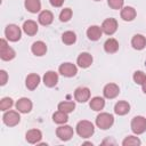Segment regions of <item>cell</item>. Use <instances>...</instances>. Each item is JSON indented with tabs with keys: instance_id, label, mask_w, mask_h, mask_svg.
Masks as SVG:
<instances>
[{
	"instance_id": "obj_1",
	"label": "cell",
	"mask_w": 146,
	"mask_h": 146,
	"mask_svg": "<svg viewBox=\"0 0 146 146\" xmlns=\"http://www.w3.org/2000/svg\"><path fill=\"white\" fill-rule=\"evenodd\" d=\"M94 131H95V128H94V124L90 121L82 120V121L78 122V124H76V132L82 138H89V137H91L92 133H94Z\"/></svg>"
},
{
	"instance_id": "obj_2",
	"label": "cell",
	"mask_w": 146,
	"mask_h": 146,
	"mask_svg": "<svg viewBox=\"0 0 146 146\" xmlns=\"http://www.w3.org/2000/svg\"><path fill=\"white\" fill-rule=\"evenodd\" d=\"M113 123H114V117L110 113H100L96 117V124H97V127L100 128V129H103V130H106V129L111 128Z\"/></svg>"
},
{
	"instance_id": "obj_3",
	"label": "cell",
	"mask_w": 146,
	"mask_h": 146,
	"mask_svg": "<svg viewBox=\"0 0 146 146\" xmlns=\"http://www.w3.org/2000/svg\"><path fill=\"white\" fill-rule=\"evenodd\" d=\"M5 35H6L7 40L13 41V42H16V41H18L21 39L22 32H21V29L17 25L9 24V25H7V27L5 30Z\"/></svg>"
},
{
	"instance_id": "obj_4",
	"label": "cell",
	"mask_w": 146,
	"mask_h": 146,
	"mask_svg": "<svg viewBox=\"0 0 146 146\" xmlns=\"http://www.w3.org/2000/svg\"><path fill=\"white\" fill-rule=\"evenodd\" d=\"M131 130L136 135H140L146 131V119L144 116H135L131 121Z\"/></svg>"
},
{
	"instance_id": "obj_5",
	"label": "cell",
	"mask_w": 146,
	"mask_h": 146,
	"mask_svg": "<svg viewBox=\"0 0 146 146\" xmlns=\"http://www.w3.org/2000/svg\"><path fill=\"white\" fill-rule=\"evenodd\" d=\"M0 43H1V46H0V57H1V59L2 60H11L15 57V50L7 44V41L5 39H1Z\"/></svg>"
},
{
	"instance_id": "obj_6",
	"label": "cell",
	"mask_w": 146,
	"mask_h": 146,
	"mask_svg": "<svg viewBox=\"0 0 146 146\" xmlns=\"http://www.w3.org/2000/svg\"><path fill=\"white\" fill-rule=\"evenodd\" d=\"M2 120H3V123L6 125H8V127H15L16 124L19 123L21 116H19L18 112H16V111H7L3 114Z\"/></svg>"
},
{
	"instance_id": "obj_7",
	"label": "cell",
	"mask_w": 146,
	"mask_h": 146,
	"mask_svg": "<svg viewBox=\"0 0 146 146\" xmlns=\"http://www.w3.org/2000/svg\"><path fill=\"white\" fill-rule=\"evenodd\" d=\"M116 30H117V22L115 18H107L102 24V31L107 35L114 34Z\"/></svg>"
},
{
	"instance_id": "obj_8",
	"label": "cell",
	"mask_w": 146,
	"mask_h": 146,
	"mask_svg": "<svg viewBox=\"0 0 146 146\" xmlns=\"http://www.w3.org/2000/svg\"><path fill=\"white\" fill-rule=\"evenodd\" d=\"M59 73L63 76L72 78V76H74L78 73V67L74 64H72V63H63L59 66Z\"/></svg>"
},
{
	"instance_id": "obj_9",
	"label": "cell",
	"mask_w": 146,
	"mask_h": 146,
	"mask_svg": "<svg viewBox=\"0 0 146 146\" xmlns=\"http://www.w3.org/2000/svg\"><path fill=\"white\" fill-rule=\"evenodd\" d=\"M73 129H72V127H70V125H60V127H58L57 128V130H56V135H57V137L60 139V140H64V141H66V140H70L72 137H73Z\"/></svg>"
},
{
	"instance_id": "obj_10",
	"label": "cell",
	"mask_w": 146,
	"mask_h": 146,
	"mask_svg": "<svg viewBox=\"0 0 146 146\" xmlns=\"http://www.w3.org/2000/svg\"><path fill=\"white\" fill-rule=\"evenodd\" d=\"M74 98L79 103H86L90 98V90L87 87H79L74 91Z\"/></svg>"
},
{
	"instance_id": "obj_11",
	"label": "cell",
	"mask_w": 146,
	"mask_h": 146,
	"mask_svg": "<svg viewBox=\"0 0 146 146\" xmlns=\"http://www.w3.org/2000/svg\"><path fill=\"white\" fill-rule=\"evenodd\" d=\"M120 92V89H119V86L115 84V83H108L104 87V90H103V94L106 98L108 99H113L115 98Z\"/></svg>"
},
{
	"instance_id": "obj_12",
	"label": "cell",
	"mask_w": 146,
	"mask_h": 146,
	"mask_svg": "<svg viewBox=\"0 0 146 146\" xmlns=\"http://www.w3.org/2000/svg\"><path fill=\"white\" fill-rule=\"evenodd\" d=\"M58 82V74L54 71H48L44 75H43V83L44 86L49 87V88H52L57 84Z\"/></svg>"
},
{
	"instance_id": "obj_13",
	"label": "cell",
	"mask_w": 146,
	"mask_h": 146,
	"mask_svg": "<svg viewBox=\"0 0 146 146\" xmlns=\"http://www.w3.org/2000/svg\"><path fill=\"white\" fill-rule=\"evenodd\" d=\"M16 108H17L18 112H21V113H29V112H31V110H32V102H31L29 98L23 97V98H21V99L17 100V103H16Z\"/></svg>"
},
{
	"instance_id": "obj_14",
	"label": "cell",
	"mask_w": 146,
	"mask_h": 146,
	"mask_svg": "<svg viewBox=\"0 0 146 146\" xmlns=\"http://www.w3.org/2000/svg\"><path fill=\"white\" fill-rule=\"evenodd\" d=\"M25 138L30 144H36V143H39L41 140L42 133H41V131L39 129H31V130H29L26 132Z\"/></svg>"
},
{
	"instance_id": "obj_15",
	"label": "cell",
	"mask_w": 146,
	"mask_h": 146,
	"mask_svg": "<svg viewBox=\"0 0 146 146\" xmlns=\"http://www.w3.org/2000/svg\"><path fill=\"white\" fill-rule=\"evenodd\" d=\"M78 65L82 68H87L92 64V56L88 52H81L76 59Z\"/></svg>"
},
{
	"instance_id": "obj_16",
	"label": "cell",
	"mask_w": 146,
	"mask_h": 146,
	"mask_svg": "<svg viewBox=\"0 0 146 146\" xmlns=\"http://www.w3.org/2000/svg\"><path fill=\"white\" fill-rule=\"evenodd\" d=\"M102 33H103L102 27H99L97 25H92L87 30V36L91 41H97L102 36Z\"/></svg>"
},
{
	"instance_id": "obj_17",
	"label": "cell",
	"mask_w": 146,
	"mask_h": 146,
	"mask_svg": "<svg viewBox=\"0 0 146 146\" xmlns=\"http://www.w3.org/2000/svg\"><path fill=\"white\" fill-rule=\"evenodd\" d=\"M40 83V76L35 73H32V74H29L26 76V80H25V84H26V88L30 89V90H34Z\"/></svg>"
},
{
	"instance_id": "obj_18",
	"label": "cell",
	"mask_w": 146,
	"mask_h": 146,
	"mask_svg": "<svg viewBox=\"0 0 146 146\" xmlns=\"http://www.w3.org/2000/svg\"><path fill=\"white\" fill-rule=\"evenodd\" d=\"M38 19H39V23H40L41 25L47 26V25H50V24L52 23V21H54V15H52V13L49 11V10H43V11H41V13L39 14Z\"/></svg>"
},
{
	"instance_id": "obj_19",
	"label": "cell",
	"mask_w": 146,
	"mask_h": 146,
	"mask_svg": "<svg viewBox=\"0 0 146 146\" xmlns=\"http://www.w3.org/2000/svg\"><path fill=\"white\" fill-rule=\"evenodd\" d=\"M31 50L35 56H43L47 52V46L43 41H35L32 44Z\"/></svg>"
},
{
	"instance_id": "obj_20",
	"label": "cell",
	"mask_w": 146,
	"mask_h": 146,
	"mask_svg": "<svg viewBox=\"0 0 146 146\" xmlns=\"http://www.w3.org/2000/svg\"><path fill=\"white\" fill-rule=\"evenodd\" d=\"M23 31L27 35H34L38 32V24L34 21L29 19V21L24 22V24H23Z\"/></svg>"
},
{
	"instance_id": "obj_21",
	"label": "cell",
	"mask_w": 146,
	"mask_h": 146,
	"mask_svg": "<svg viewBox=\"0 0 146 146\" xmlns=\"http://www.w3.org/2000/svg\"><path fill=\"white\" fill-rule=\"evenodd\" d=\"M131 44H132V47H133L135 49L141 50V49H144L145 46H146V39H145V36L141 35V34H135L133 38L131 39Z\"/></svg>"
},
{
	"instance_id": "obj_22",
	"label": "cell",
	"mask_w": 146,
	"mask_h": 146,
	"mask_svg": "<svg viewBox=\"0 0 146 146\" xmlns=\"http://www.w3.org/2000/svg\"><path fill=\"white\" fill-rule=\"evenodd\" d=\"M136 15H137V13H136L135 8L129 7V6L122 8V10H121V18L123 21H127V22H130V21L135 19Z\"/></svg>"
},
{
	"instance_id": "obj_23",
	"label": "cell",
	"mask_w": 146,
	"mask_h": 146,
	"mask_svg": "<svg viewBox=\"0 0 146 146\" xmlns=\"http://www.w3.org/2000/svg\"><path fill=\"white\" fill-rule=\"evenodd\" d=\"M104 49H105V51L108 52V54H114V52H116V51L119 50V42H117L115 39L110 38V39H107V40L105 41V43H104Z\"/></svg>"
},
{
	"instance_id": "obj_24",
	"label": "cell",
	"mask_w": 146,
	"mask_h": 146,
	"mask_svg": "<svg viewBox=\"0 0 146 146\" xmlns=\"http://www.w3.org/2000/svg\"><path fill=\"white\" fill-rule=\"evenodd\" d=\"M129 111H130V105L124 100L117 102L114 106V112L117 115H125L127 113H129Z\"/></svg>"
},
{
	"instance_id": "obj_25",
	"label": "cell",
	"mask_w": 146,
	"mask_h": 146,
	"mask_svg": "<svg viewBox=\"0 0 146 146\" xmlns=\"http://www.w3.org/2000/svg\"><path fill=\"white\" fill-rule=\"evenodd\" d=\"M24 5H25V8L30 13H33V14L40 11V9H41V2H40V0H25Z\"/></svg>"
},
{
	"instance_id": "obj_26",
	"label": "cell",
	"mask_w": 146,
	"mask_h": 146,
	"mask_svg": "<svg viewBox=\"0 0 146 146\" xmlns=\"http://www.w3.org/2000/svg\"><path fill=\"white\" fill-rule=\"evenodd\" d=\"M89 105H90V108L91 110H94V111H100L105 106V100L102 97H94L90 100V104Z\"/></svg>"
},
{
	"instance_id": "obj_27",
	"label": "cell",
	"mask_w": 146,
	"mask_h": 146,
	"mask_svg": "<svg viewBox=\"0 0 146 146\" xmlns=\"http://www.w3.org/2000/svg\"><path fill=\"white\" fill-rule=\"evenodd\" d=\"M52 120H54V122H56L58 124H63V123H66L68 121V116H67V113L58 110L57 112L54 113Z\"/></svg>"
},
{
	"instance_id": "obj_28",
	"label": "cell",
	"mask_w": 146,
	"mask_h": 146,
	"mask_svg": "<svg viewBox=\"0 0 146 146\" xmlns=\"http://www.w3.org/2000/svg\"><path fill=\"white\" fill-rule=\"evenodd\" d=\"M62 40L65 44H73L76 41V35L72 31H66L62 34Z\"/></svg>"
},
{
	"instance_id": "obj_29",
	"label": "cell",
	"mask_w": 146,
	"mask_h": 146,
	"mask_svg": "<svg viewBox=\"0 0 146 146\" xmlns=\"http://www.w3.org/2000/svg\"><path fill=\"white\" fill-rule=\"evenodd\" d=\"M74 108H75L74 102H62V103L58 104V110L59 111H63V112H65L67 114L71 113V112H73Z\"/></svg>"
},
{
	"instance_id": "obj_30",
	"label": "cell",
	"mask_w": 146,
	"mask_h": 146,
	"mask_svg": "<svg viewBox=\"0 0 146 146\" xmlns=\"http://www.w3.org/2000/svg\"><path fill=\"white\" fill-rule=\"evenodd\" d=\"M123 146H138L140 145V140L138 137L135 136H128L123 141H122Z\"/></svg>"
},
{
	"instance_id": "obj_31",
	"label": "cell",
	"mask_w": 146,
	"mask_h": 146,
	"mask_svg": "<svg viewBox=\"0 0 146 146\" xmlns=\"http://www.w3.org/2000/svg\"><path fill=\"white\" fill-rule=\"evenodd\" d=\"M72 17V9L71 8H64L59 14V19L62 22H67Z\"/></svg>"
},
{
	"instance_id": "obj_32",
	"label": "cell",
	"mask_w": 146,
	"mask_h": 146,
	"mask_svg": "<svg viewBox=\"0 0 146 146\" xmlns=\"http://www.w3.org/2000/svg\"><path fill=\"white\" fill-rule=\"evenodd\" d=\"M13 106V99L9 97H5L0 100V110L1 111H7Z\"/></svg>"
},
{
	"instance_id": "obj_33",
	"label": "cell",
	"mask_w": 146,
	"mask_h": 146,
	"mask_svg": "<svg viewBox=\"0 0 146 146\" xmlns=\"http://www.w3.org/2000/svg\"><path fill=\"white\" fill-rule=\"evenodd\" d=\"M146 79V74L141 71H136L133 73V81L137 83V84H143V82L145 81Z\"/></svg>"
},
{
	"instance_id": "obj_34",
	"label": "cell",
	"mask_w": 146,
	"mask_h": 146,
	"mask_svg": "<svg viewBox=\"0 0 146 146\" xmlns=\"http://www.w3.org/2000/svg\"><path fill=\"white\" fill-rule=\"evenodd\" d=\"M123 2L124 0H107V3L112 9H121L123 7Z\"/></svg>"
},
{
	"instance_id": "obj_35",
	"label": "cell",
	"mask_w": 146,
	"mask_h": 146,
	"mask_svg": "<svg viewBox=\"0 0 146 146\" xmlns=\"http://www.w3.org/2000/svg\"><path fill=\"white\" fill-rule=\"evenodd\" d=\"M0 76H1V80H0V84H1V86H5V84H6V82H7V79H8V75H7L6 71L1 70V71H0Z\"/></svg>"
},
{
	"instance_id": "obj_36",
	"label": "cell",
	"mask_w": 146,
	"mask_h": 146,
	"mask_svg": "<svg viewBox=\"0 0 146 146\" xmlns=\"http://www.w3.org/2000/svg\"><path fill=\"white\" fill-rule=\"evenodd\" d=\"M49 1H50L51 6H54V7H60L64 3V0H49Z\"/></svg>"
},
{
	"instance_id": "obj_37",
	"label": "cell",
	"mask_w": 146,
	"mask_h": 146,
	"mask_svg": "<svg viewBox=\"0 0 146 146\" xmlns=\"http://www.w3.org/2000/svg\"><path fill=\"white\" fill-rule=\"evenodd\" d=\"M141 87H143V91L146 94V79H145V81L143 82V84H141Z\"/></svg>"
},
{
	"instance_id": "obj_38",
	"label": "cell",
	"mask_w": 146,
	"mask_h": 146,
	"mask_svg": "<svg viewBox=\"0 0 146 146\" xmlns=\"http://www.w3.org/2000/svg\"><path fill=\"white\" fill-rule=\"evenodd\" d=\"M95 1H100V0H95Z\"/></svg>"
}]
</instances>
